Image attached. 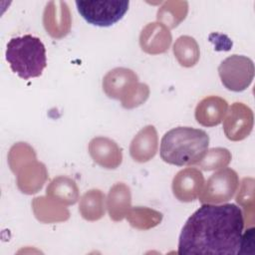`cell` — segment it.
I'll return each instance as SVG.
<instances>
[{
    "label": "cell",
    "instance_id": "cell-4",
    "mask_svg": "<svg viewBox=\"0 0 255 255\" xmlns=\"http://www.w3.org/2000/svg\"><path fill=\"white\" fill-rule=\"evenodd\" d=\"M79 14L91 25L110 27L119 22L128 10L127 0L76 1Z\"/></svg>",
    "mask_w": 255,
    "mask_h": 255
},
{
    "label": "cell",
    "instance_id": "cell-5",
    "mask_svg": "<svg viewBox=\"0 0 255 255\" xmlns=\"http://www.w3.org/2000/svg\"><path fill=\"white\" fill-rule=\"evenodd\" d=\"M218 70L221 82L228 90L241 92L245 90L246 87L240 80L238 72L254 71V65L252 60L247 57L232 55L221 63Z\"/></svg>",
    "mask_w": 255,
    "mask_h": 255
},
{
    "label": "cell",
    "instance_id": "cell-3",
    "mask_svg": "<svg viewBox=\"0 0 255 255\" xmlns=\"http://www.w3.org/2000/svg\"><path fill=\"white\" fill-rule=\"evenodd\" d=\"M5 58L11 70L23 80L40 77L47 66L45 45L30 34L10 39Z\"/></svg>",
    "mask_w": 255,
    "mask_h": 255
},
{
    "label": "cell",
    "instance_id": "cell-1",
    "mask_svg": "<svg viewBox=\"0 0 255 255\" xmlns=\"http://www.w3.org/2000/svg\"><path fill=\"white\" fill-rule=\"evenodd\" d=\"M244 217L233 203L203 204L186 220L179 235V255L240 254Z\"/></svg>",
    "mask_w": 255,
    "mask_h": 255
},
{
    "label": "cell",
    "instance_id": "cell-6",
    "mask_svg": "<svg viewBox=\"0 0 255 255\" xmlns=\"http://www.w3.org/2000/svg\"><path fill=\"white\" fill-rule=\"evenodd\" d=\"M254 247V228H249L243 232L242 247L240 254H253Z\"/></svg>",
    "mask_w": 255,
    "mask_h": 255
},
{
    "label": "cell",
    "instance_id": "cell-2",
    "mask_svg": "<svg viewBox=\"0 0 255 255\" xmlns=\"http://www.w3.org/2000/svg\"><path fill=\"white\" fill-rule=\"evenodd\" d=\"M209 136L203 130L190 127L171 128L161 138L159 154L163 161L176 166L199 162L207 153Z\"/></svg>",
    "mask_w": 255,
    "mask_h": 255
}]
</instances>
